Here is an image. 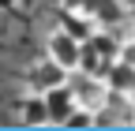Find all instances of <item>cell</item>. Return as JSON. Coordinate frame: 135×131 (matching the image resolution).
I'll return each instance as SVG.
<instances>
[{
  "label": "cell",
  "mask_w": 135,
  "mask_h": 131,
  "mask_svg": "<svg viewBox=\"0 0 135 131\" xmlns=\"http://www.w3.org/2000/svg\"><path fill=\"white\" fill-rule=\"evenodd\" d=\"M94 124H98V109H90V105H75L71 116L64 120V127H94Z\"/></svg>",
  "instance_id": "obj_8"
},
{
  "label": "cell",
  "mask_w": 135,
  "mask_h": 131,
  "mask_svg": "<svg viewBox=\"0 0 135 131\" xmlns=\"http://www.w3.org/2000/svg\"><path fill=\"white\" fill-rule=\"evenodd\" d=\"M45 56L49 60H56L60 68H68V71H75L79 68V56H83V41L71 34V30H53L49 34V41H45Z\"/></svg>",
  "instance_id": "obj_2"
},
{
  "label": "cell",
  "mask_w": 135,
  "mask_h": 131,
  "mask_svg": "<svg viewBox=\"0 0 135 131\" xmlns=\"http://www.w3.org/2000/svg\"><path fill=\"white\" fill-rule=\"evenodd\" d=\"M131 19H135V8H131Z\"/></svg>",
  "instance_id": "obj_11"
},
{
  "label": "cell",
  "mask_w": 135,
  "mask_h": 131,
  "mask_svg": "<svg viewBox=\"0 0 135 131\" xmlns=\"http://www.w3.org/2000/svg\"><path fill=\"white\" fill-rule=\"evenodd\" d=\"M15 4H19V0H0V8H15Z\"/></svg>",
  "instance_id": "obj_9"
},
{
  "label": "cell",
  "mask_w": 135,
  "mask_h": 131,
  "mask_svg": "<svg viewBox=\"0 0 135 131\" xmlns=\"http://www.w3.org/2000/svg\"><path fill=\"white\" fill-rule=\"evenodd\" d=\"M90 45L101 53V60H120V38H113V34H101V30H94V38H90Z\"/></svg>",
  "instance_id": "obj_7"
},
{
  "label": "cell",
  "mask_w": 135,
  "mask_h": 131,
  "mask_svg": "<svg viewBox=\"0 0 135 131\" xmlns=\"http://www.w3.org/2000/svg\"><path fill=\"white\" fill-rule=\"evenodd\" d=\"M45 105H49V124H64L79 101H75L71 86H56V90H49V94H45Z\"/></svg>",
  "instance_id": "obj_6"
},
{
  "label": "cell",
  "mask_w": 135,
  "mask_h": 131,
  "mask_svg": "<svg viewBox=\"0 0 135 131\" xmlns=\"http://www.w3.org/2000/svg\"><path fill=\"white\" fill-rule=\"evenodd\" d=\"M128 101H131V105H135V90H131V97H128Z\"/></svg>",
  "instance_id": "obj_10"
},
{
  "label": "cell",
  "mask_w": 135,
  "mask_h": 131,
  "mask_svg": "<svg viewBox=\"0 0 135 131\" xmlns=\"http://www.w3.org/2000/svg\"><path fill=\"white\" fill-rule=\"evenodd\" d=\"M101 79H105V86H109L113 97H131V90H135V64H128V60H113Z\"/></svg>",
  "instance_id": "obj_4"
},
{
  "label": "cell",
  "mask_w": 135,
  "mask_h": 131,
  "mask_svg": "<svg viewBox=\"0 0 135 131\" xmlns=\"http://www.w3.org/2000/svg\"><path fill=\"white\" fill-rule=\"evenodd\" d=\"M68 86H71V94H75L79 105L101 109V105L109 101V86H105V79L94 75V71H71V75H68Z\"/></svg>",
  "instance_id": "obj_1"
},
{
  "label": "cell",
  "mask_w": 135,
  "mask_h": 131,
  "mask_svg": "<svg viewBox=\"0 0 135 131\" xmlns=\"http://www.w3.org/2000/svg\"><path fill=\"white\" fill-rule=\"evenodd\" d=\"M19 124H23V127H45V124H49V105H45V94L26 90V97L19 101Z\"/></svg>",
  "instance_id": "obj_5"
},
{
  "label": "cell",
  "mask_w": 135,
  "mask_h": 131,
  "mask_svg": "<svg viewBox=\"0 0 135 131\" xmlns=\"http://www.w3.org/2000/svg\"><path fill=\"white\" fill-rule=\"evenodd\" d=\"M68 68H60L56 60H38V64H30V71H26V90H38V94H49V90H56V86H68Z\"/></svg>",
  "instance_id": "obj_3"
}]
</instances>
